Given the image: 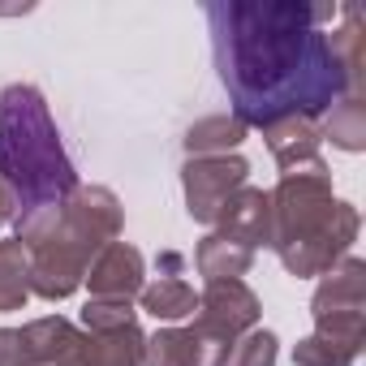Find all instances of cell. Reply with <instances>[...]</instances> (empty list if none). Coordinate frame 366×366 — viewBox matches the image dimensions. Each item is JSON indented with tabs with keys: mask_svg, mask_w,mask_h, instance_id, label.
Instances as JSON below:
<instances>
[{
	"mask_svg": "<svg viewBox=\"0 0 366 366\" xmlns=\"http://www.w3.org/2000/svg\"><path fill=\"white\" fill-rule=\"evenodd\" d=\"M340 5L297 0H216L207 5L212 52L220 82L233 99V117L250 129L302 117L315 121L345 95H362V82L340 65L327 22Z\"/></svg>",
	"mask_w": 366,
	"mask_h": 366,
	"instance_id": "6da1fadb",
	"label": "cell"
},
{
	"mask_svg": "<svg viewBox=\"0 0 366 366\" xmlns=\"http://www.w3.org/2000/svg\"><path fill=\"white\" fill-rule=\"evenodd\" d=\"M0 186L14 199V224L56 212L78 190V168L44 91L31 82L0 91Z\"/></svg>",
	"mask_w": 366,
	"mask_h": 366,
	"instance_id": "7a4b0ae2",
	"label": "cell"
},
{
	"mask_svg": "<svg viewBox=\"0 0 366 366\" xmlns=\"http://www.w3.org/2000/svg\"><path fill=\"white\" fill-rule=\"evenodd\" d=\"M272 194V250L289 276L332 272L357 242V207L332 194V172L323 159L289 168Z\"/></svg>",
	"mask_w": 366,
	"mask_h": 366,
	"instance_id": "3957f363",
	"label": "cell"
},
{
	"mask_svg": "<svg viewBox=\"0 0 366 366\" xmlns=\"http://www.w3.org/2000/svg\"><path fill=\"white\" fill-rule=\"evenodd\" d=\"M121 224L125 212L104 186H78L56 212L18 224V242L31 254V293L48 302L69 297L86 280L95 254L121 237Z\"/></svg>",
	"mask_w": 366,
	"mask_h": 366,
	"instance_id": "277c9868",
	"label": "cell"
},
{
	"mask_svg": "<svg viewBox=\"0 0 366 366\" xmlns=\"http://www.w3.org/2000/svg\"><path fill=\"white\" fill-rule=\"evenodd\" d=\"M250 164L242 155H199L181 168V190H186V212L199 224H216L220 207L246 186Z\"/></svg>",
	"mask_w": 366,
	"mask_h": 366,
	"instance_id": "5b68a950",
	"label": "cell"
},
{
	"mask_svg": "<svg viewBox=\"0 0 366 366\" xmlns=\"http://www.w3.org/2000/svg\"><path fill=\"white\" fill-rule=\"evenodd\" d=\"M259 293L246 285V280H212L203 293H199V310H194V323L203 332H212L216 340L233 345L237 336H246L250 327H259Z\"/></svg>",
	"mask_w": 366,
	"mask_h": 366,
	"instance_id": "8992f818",
	"label": "cell"
},
{
	"mask_svg": "<svg viewBox=\"0 0 366 366\" xmlns=\"http://www.w3.org/2000/svg\"><path fill=\"white\" fill-rule=\"evenodd\" d=\"M229 345L203 332L199 323L190 327H159L147 336V366H224Z\"/></svg>",
	"mask_w": 366,
	"mask_h": 366,
	"instance_id": "52a82bcc",
	"label": "cell"
},
{
	"mask_svg": "<svg viewBox=\"0 0 366 366\" xmlns=\"http://www.w3.org/2000/svg\"><path fill=\"white\" fill-rule=\"evenodd\" d=\"M86 285H91V297L134 302L142 293V285H147V263H142V254L129 242H112L86 267Z\"/></svg>",
	"mask_w": 366,
	"mask_h": 366,
	"instance_id": "ba28073f",
	"label": "cell"
},
{
	"mask_svg": "<svg viewBox=\"0 0 366 366\" xmlns=\"http://www.w3.org/2000/svg\"><path fill=\"white\" fill-rule=\"evenodd\" d=\"M216 233L246 246V250H259L272 242V194L267 190H254V186H242L216 216Z\"/></svg>",
	"mask_w": 366,
	"mask_h": 366,
	"instance_id": "9c48e42d",
	"label": "cell"
},
{
	"mask_svg": "<svg viewBox=\"0 0 366 366\" xmlns=\"http://www.w3.org/2000/svg\"><path fill=\"white\" fill-rule=\"evenodd\" d=\"M69 366H147V336L138 323L112 332H78Z\"/></svg>",
	"mask_w": 366,
	"mask_h": 366,
	"instance_id": "30bf717a",
	"label": "cell"
},
{
	"mask_svg": "<svg viewBox=\"0 0 366 366\" xmlns=\"http://www.w3.org/2000/svg\"><path fill=\"white\" fill-rule=\"evenodd\" d=\"M336 310H366V263L353 254H345L332 272H323L310 297V315H336Z\"/></svg>",
	"mask_w": 366,
	"mask_h": 366,
	"instance_id": "8fae6325",
	"label": "cell"
},
{
	"mask_svg": "<svg viewBox=\"0 0 366 366\" xmlns=\"http://www.w3.org/2000/svg\"><path fill=\"white\" fill-rule=\"evenodd\" d=\"M18 340H22L26 366H69V353L78 345V327L61 315H48V319L18 327Z\"/></svg>",
	"mask_w": 366,
	"mask_h": 366,
	"instance_id": "7c38bea8",
	"label": "cell"
},
{
	"mask_svg": "<svg viewBox=\"0 0 366 366\" xmlns=\"http://www.w3.org/2000/svg\"><path fill=\"white\" fill-rule=\"evenodd\" d=\"M267 138V151L272 159L289 172V168H302V164H315L319 159V125L315 121H302V117H289V121H276L263 129Z\"/></svg>",
	"mask_w": 366,
	"mask_h": 366,
	"instance_id": "4fadbf2b",
	"label": "cell"
},
{
	"mask_svg": "<svg viewBox=\"0 0 366 366\" xmlns=\"http://www.w3.org/2000/svg\"><path fill=\"white\" fill-rule=\"evenodd\" d=\"M138 302H142V310H147L151 319H159V323L194 319V310H199V293L181 280V276H159V280L142 285Z\"/></svg>",
	"mask_w": 366,
	"mask_h": 366,
	"instance_id": "5bb4252c",
	"label": "cell"
},
{
	"mask_svg": "<svg viewBox=\"0 0 366 366\" xmlns=\"http://www.w3.org/2000/svg\"><path fill=\"white\" fill-rule=\"evenodd\" d=\"M250 263H254V250H246V246H237L220 233H207L194 250V267L207 276V285L212 280H242L250 272Z\"/></svg>",
	"mask_w": 366,
	"mask_h": 366,
	"instance_id": "9a60e30c",
	"label": "cell"
},
{
	"mask_svg": "<svg viewBox=\"0 0 366 366\" xmlns=\"http://www.w3.org/2000/svg\"><path fill=\"white\" fill-rule=\"evenodd\" d=\"M319 138H332V147L340 151H362L366 147V99L362 95L336 99L319 117Z\"/></svg>",
	"mask_w": 366,
	"mask_h": 366,
	"instance_id": "2e32d148",
	"label": "cell"
},
{
	"mask_svg": "<svg viewBox=\"0 0 366 366\" xmlns=\"http://www.w3.org/2000/svg\"><path fill=\"white\" fill-rule=\"evenodd\" d=\"M246 142V125L237 117H203L186 129V155L199 159V155H233V147Z\"/></svg>",
	"mask_w": 366,
	"mask_h": 366,
	"instance_id": "e0dca14e",
	"label": "cell"
},
{
	"mask_svg": "<svg viewBox=\"0 0 366 366\" xmlns=\"http://www.w3.org/2000/svg\"><path fill=\"white\" fill-rule=\"evenodd\" d=\"M31 302V254L18 237L0 242V310H22Z\"/></svg>",
	"mask_w": 366,
	"mask_h": 366,
	"instance_id": "ac0fdd59",
	"label": "cell"
},
{
	"mask_svg": "<svg viewBox=\"0 0 366 366\" xmlns=\"http://www.w3.org/2000/svg\"><path fill=\"white\" fill-rule=\"evenodd\" d=\"M357 353H362V345H353V340H336V336L310 332L306 340H297L293 366H353Z\"/></svg>",
	"mask_w": 366,
	"mask_h": 366,
	"instance_id": "d6986e66",
	"label": "cell"
},
{
	"mask_svg": "<svg viewBox=\"0 0 366 366\" xmlns=\"http://www.w3.org/2000/svg\"><path fill=\"white\" fill-rule=\"evenodd\" d=\"M280 340H276V332H267V327H250L246 336H237L233 345H229V357H224V366H276V349Z\"/></svg>",
	"mask_w": 366,
	"mask_h": 366,
	"instance_id": "ffe728a7",
	"label": "cell"
},
{
	"mask_svg": "<svg viewBox=\"0 0 366 366\" xmlns=\"http://www.w3.org/2000/svg\"><path fill=\"white\" fill-rule=\"evenodd\" d=\"M125 323H138L129 302L91 297V302L82 306V332H112V327H125Z\"/></svg>",
	"mask_w": 366,
	"mask_h": 366,
	"instance_id": "44dd1931",
	"label": "cell"
},
{
	"mask_svg": "<svg viewBox=\"0 0 366 366\" xmlns=\"http://www.w3.org/2000/svg\"><path fill=\"white\" fill-rule=\"evenodd\" d=\"M14 220V199L5 194V186H0V224H9Z\"/></svg>",
	"mask_w": 366,
	"mask_h": 366,
	"instance_id": "7402d4cb",
	"label": "cell"
}]
</instances>
